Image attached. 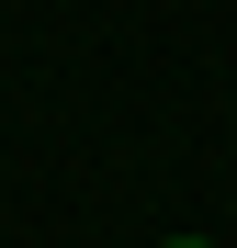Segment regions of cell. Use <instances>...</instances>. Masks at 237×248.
I'll return each mask as SVG.
<instances>
[{"mask_svg":"<svg viewBox=\"0 0 237 248\" xmlns=\"http://www.w3.org/2000/svg\"><path fill=\"white\" fill-rule=\"evenodd\" d=\"M170 248H215V237H170Z\"/></svg>","mask_w":237,"mask_h":248,"instance_id":"1","label":"cell"}]
</instances>
